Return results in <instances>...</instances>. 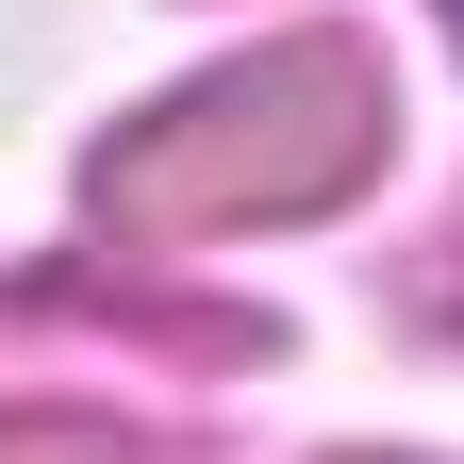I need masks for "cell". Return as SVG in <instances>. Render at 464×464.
Returning <instances> with one entry per match:
<instances>
[{"label":"cell","instance_id":"1","mask_svg":"<svg viewBox=\"0 0 464 464\" xmlns=\"http://www.w3.org/2000/svg\"><path fill=\"white\" fill-rule=\"evenodd\" d=\"M382 150V67L348 34H299L266 67H232L199 100H166L133 150H100V216L116 232H216V216H315L365 183Z\"/></svg>","mask_w":464,"mask_h":464},{"label":"cell","instance_id":"2","mask_svg":"<svg viewBox=\"0 0 464 464\" xmlns=\"http://www.w3.org/2000/svg\"><path fill=\"white\" fill-rule=\"evenodd\" d=\"M0 464H133V448L83 431V415H0Z\"/></svg>","mask_w":464,"mask_h":464}]
</instances>
